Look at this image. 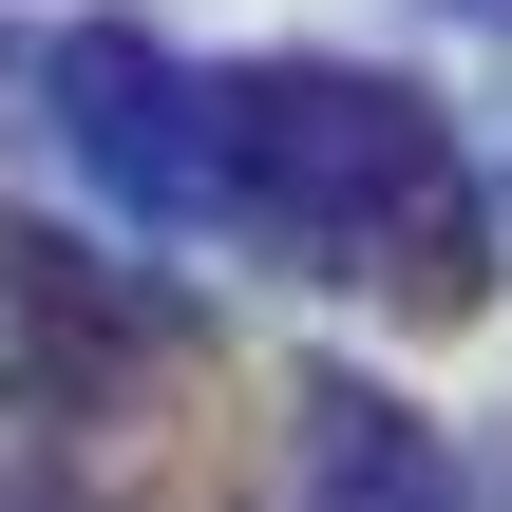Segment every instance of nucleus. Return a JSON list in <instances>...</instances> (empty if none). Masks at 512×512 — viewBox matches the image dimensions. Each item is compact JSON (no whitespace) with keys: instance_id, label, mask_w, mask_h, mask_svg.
I'll return each instance as SVG.
<instances>
[{"instance_id":"nucleus-1","label":"nucleus","mask_w":512,"mask_h":512,"mask_svg":"<svg viewBox=\"0 0 512 512\" xmlns=\"http://www.w3.org/2000/svg\"><path fill=\"white\" fill-rule=\"evenodd\" d=\"M228 190H247L323 285L475 304V190H456L437 114L380 95V76H247V95H228Z\"/></svg>"}]
</instances>
